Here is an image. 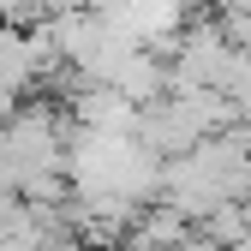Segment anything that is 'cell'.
Wrapping results in <instances>:
<instances>
[{
  "label": "cell",
  "instance_id": "7a4b0ae2",
  "mask_svg": "<svg viewBox=\"0 0 251 251\" xmlns=\"http://www.w3.org/2000/svg\"><path fill=\"white\" fill-rule=\"evenodd\" d=\"M0 251H6V239H0Z\"/></svg>",
  "mask_w": 251,
  "mask_h": 251
},
{
  "label": "cell",
  "instance_id": "6da1fadb",
  "mask_svg": "<svg viewBox=\"0 0 251 251\" xmlns=\"http://www.w3.org/2000/svg\"><path fill=\"white\" fill-rule=\"evenodd\" d=\"M222 6V18H251V0H215Z\"/></svg>",
  "mask_w": 251,
  "mask_h": 251
}]
</instances>
